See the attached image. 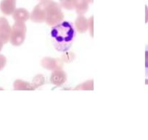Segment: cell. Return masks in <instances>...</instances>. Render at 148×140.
<instances>
[{
  "label": "cell",
  "instance_id": "obj_1",
  "mask_svg": "<svg viewBox=\"0 0 148 140\" xmlns=\"http://www.w3.org/2000/svg\"><path fill=\"white\" fill-rule=\"evenodd\" d=\"M76 35V28L70 21H62L53 26L51 30V37L54 47L59 52L68 51L71 48Z\"/></svg>",
  "mask_w": 148,
  "mask_h": 140
},
{
  "label": "cell",
  "instance_id": "obj_2",
  "mask_svg": "<svg viewBox=\"0 0 148 140\" xmlns=\"http://www.w3.org/2000/svg\"><path fill=\"white\" fill-rule=\"evenodd\" d=\"M63 19L64 14L60 5L52 0H48L45 22L49 26H53L63 21Z\"/></svg>",
  "mask_w": 148,
  "mask_h": 140
},
{
  "label": "cell",
  "instance_id": "obj_3",
  "mask_svg": "<svg viewBox=\"0 0 148 140\" xmlns=\"http://www.w3.org/2000/svg\"><path fill=\"white\" fill-rule=\"evenodd\" d=\"M27 28L24 22H15L12 26L10 42L14 46H20L25 39Z\"/></svg>",
  "mask_w": 148,
  "mask_h": 140
},
{
  "label": "cell",
  "instance_id": "obj_4",
  "mask_svg": "<svg viewBox=\"0 0 148 140\" xmlns=\"http://www.w3.org/2000/svg\"><path fill=\"white\" fill-rule=\"evenodd\" d=\"M48 0H42L31 12V21L34 23L41 24L46 21L47 15V6Z\"/></svg>",
  "mask_w": 148,
  "mask_h": 140
},
{
  "label": "cell",
  "instance_id": "obj_5",
  "mask_svg": "<svg viewBox=\"0 0 148 140\" xmlns=\"http://www.w3.org/2000/svg\"><path fill=\"white\" fill-rule=\"evenodd\" d=\"M12 27L5 18H0V40L4 44L8 43L10 39Z\"/></svg>",
  "mask_w": 148,
  "mask_h": 140
},
{
  "label": "cell",
  "instance_id": "obj_6",
  "mask_svg": "<svg viewBox=\"0 0 148 140\" xmlns=\"http://www.w3.org/2000/svg\"><path fill=\"white\" fill-rule=\"evenodd\" d=\"M42 66L46 69L49 71H55L57 69H62L63 63L60 58H51V57H45L42 60Z\"/></svg>",
  "mask_w": 148,
  "mask_h": 140
},
{
  "label": "cell",
  "instance_id": "obj_7",
  "mask_svg": "<svg viewBox=\"0 0 148 140\" xmlns=\"http://www.w3.org/2000/svg\"><path fill=\"white\" fill-rule=\"evenodd\" d=\"M50 81L56 86H60L67 81L66 73L62 69H57L52 71L50 77Z\"/></svg>",
  "mask_w": 148,
  "mask_h": 140
},
{
  "label": "cell",
  "instance_id": "obj_8",
  "mask_svg": "<svg viewBox=\"0 0 148 140\" xmlns=\"http://www.w3.org/2000/svg\"><path fill=\"white\" fill-rule=\"evenodd\" d=\"M16 2L15 0H2L0 3V10L2 13L6 15H12L16 9Z\"/></svg>",
  "mask_w": 148,
  "mask_h": 140
},
{
  "label": "cell",
  "instance_id": "obj_9",
  "mask_svg": "<svg viewBox=\"0 0 148 140\" xmlns=\"http://www.w3.org/2000/svg\"><path fill=\"white\" fill-rule=\"evenodd\" d=\"M31 15L28 11L24 8H18L15 9L12 13V18L15 22H24L28 21Z\"/></svg>",
  "mask_w": 148,
  "mask_h": 140
},
{
  "label": "cell",
  "instance_id": "obj_10",
  "mask_svg": "<svg viewBox=\"0 0 148 140\" xmlns=\"http://www.w3.org/2000/svg\"><path fill=\"white\" fill-rule=\"evenodd\" d=\"M75 28L79 33H85L89 29V21L83 15H79L75 21Z\"/></svg>",
  "mask_w": 148,
  "mask_h": 140
},
{
  "label": "cell",
  "instance_id": "obj_11",
  "mask_svg": "<svg viewBox=\"0 0 148 140\" xmlns=\"http://www.w3.org/2000/svg\"><path fill=\"white\" fill-rule=\"evenodd\" d=\"M14 90L15 91H34L35 88L32 84L28 83V82L22 80H16L13 84Z\"/></svg>",
  "mask_w": 148,
  "mask_h": 140
},
{
  "label": "cell",
  "instance_id": "obj_12",
  "mask_svg": "<svg viewBox=\"0 0 148 140\" xmlns=\"http://www.w3.org/2000/svg\"><path fill=\"white\" fill-rule=\"evenodd\" d=\"M74 9L78 15H84L89 9V2L86 0H76Z\"/></svg>",
  "mask_w": 148,
  "mask_h": 140
},
{
  "label": "cell",
  "instance_id": "obj_13",
  "mask_svg": "<svg viewBox=\"0 0 148 140\" xmlns=\"http://www.w3.org/2000/svg\"><path fill=\"white\" fill-rule=\"evenodd\" d=\"M76 0H60V5L61 8L68 10H74Z\"/></svg>",
  "mask_w": 148,
  "mask_h": 140
},
{
  "label": "cell",
  "instance_id": "obj_14",
  "mask_svg": "<svg viewBox=\"0 0 148 140\" xmlns=\"http://www.w3.org/2000/svg\"><path fill=\"white\" fill-rule=\"evenodd\" d=\"M45 79L44 78V76L42 75H37L36 76H35L33 79L32 82V85L35 88H39V87L42 86L45 84Z\"/></svg>",
  "mask_w": 148,
  "mask_h": 140
},
{
  "label": "cell",
  "instance_id": "obj_15",
  "mask_svg": "<svg viewBox=\"0 0 148 140\" xmlns=\"http://www.w3.org/2000/svg\"><path fill=\"white\" fill-rule=\"evenodd\" d=\"M75 90H84V91H86V90H92V91L93 90V80H92L86 81V82L78 85L75 88Z\"/></svg>",
  "mask_w": 148,
  "mask_h": 140
},
{
  "label": "cell",
  "instance_id": "obj_16",
  "mask_svg": "<svg viewBox=\"0 0 148 140\" xmlns=\"http://www.w3.org/2000/svg\"><path fill=\"white\" fill-rule=\"evenodd\" d=\"M7 64V58L5 55L0 54V71H2L5 68Z\"/></svg>",
  "mask_w": 148,
  "mask_h": 140
},
{
  "label": "cell",
  "instance_id": "obj_17",
  "mask_svg": "<svg viewBox=\"0 0 148 140\" xmlns=\"http://www.w3.org/2000/svg\"><path fill=\"white\" fill-rule=\"evenodd\" d=\"M145 68H146V75L148 76V45L146 46V51H145Z\"/></svg>",
  "mask_w": 148,
  "mask_h": 140
},
{
  "label": "cell",
  "instance_id": "obj_18",
  "mask_svg": "<svg viewBox=\"0 0 148 140\" xmlns=\"http://www.w3.org/2000/svg\"><path fill=\"white\" fill-rule=\"evenodd\" d=\"M89 29L90 31L91 36L93 37V16L91 17L89 20Z\"/></svg>",
  "mask_w": 148,
  "mask_h": 140
},
{
  "label": "cell",
  "instance_id": "obj_19",
  "mask_svg": "<svg viewBox=\"0 0 148 140\" xmlns=\"http://www.w3.org/2000/svg\"><path fill=\"white\" fill-rule=\"evenodd\" d=\"M3 45H4L3 42H2V41L0 40V52H1V51H2V48H3Z\"/></svg>",
  "mask_w": 148,
  "mask_h": 140
},
{
  "label": "cell",
  "instance_id": "obj_20",
  "mask_svg": "<svg viewBox=\"0 0 148 140\" xmlns=\"http://www.w3.org/2000/svg\"><path fill=\"white\" fill-rule=\"evenodd\" d=\"M86 1L89 2V3H93V0H86Z\"/></svg>",
  "mask_w": 148,
  "mask_h": 140
}]
</instances>
